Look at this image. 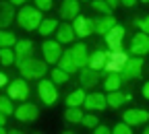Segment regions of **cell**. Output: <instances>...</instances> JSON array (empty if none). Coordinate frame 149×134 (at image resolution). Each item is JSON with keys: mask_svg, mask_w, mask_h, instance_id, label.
<instances>
[{"mask_svg": "<svg viewBox=\"0 0 149 134\" xmlns=\"http://www.w3.org/2000/svg\"><path fill=\"white\" fill-rule=\"evenodd\" d=\"M19 66V72H21V76L25 81H42L44 79V74H46V60H35V58H25L21 62H17Z\"/></svg>", "mask_w": 149, "mask_h": 134, "instance_id": "1", "label": "cell"}, {"mask_svg": "<svg viewBox=\"0 0 149 134\" xmlns=\"http://www.w3.org/2000/svg\"><path fill=\"white\" fill-rule=\"evenodd\" d=\"M17 21H19V25H21L25 31H35V29H40V25H42V21H44V17H42V10H40V8L25 4V6L19 8Z\"/></svg>", "mask_w": 149, "mask_h": 134, "instance_id": "2", "label": "cell"}, {"mask_svg": "<svg viewBox=\"0 0 149 134\" xmlns=\"http://www.w3.org/2000/svg\"><path fill=\"white\" fill-rule=\"evenodd\" d=\"M128 54L122 50V52H108V62L104 66V72L106 74H120L128 62Z\"/></svg>", "mask_w": 149, "mask_h": 134, "instance_id": "3", "label": "cell"}, {"mask_svg": "<svg viewBox=\"0 0 149 134\" xmlns=\"http://www.w3.org/2000/svg\"><path fill=\"white\" fill-rule=\"evenodd\" d=\"M37 93H40V99H42L48 107H52L56 101H58V91H56V83H52V81L42 79V81H40V85H37Z\"/></svg>", "mask_w": 149, "mask_h": 134, "instance_id": "4", "label": "cell"}, {"mask_svg": "<svg viewBox=\"0 0 149 134\" xmlns=\"http://www.w3.org/2000/svg\"><path fill=\"white\" fill-rule=\"evenodd\" d=\"M15 118L19 122H23V124H31V122H35L37 118H40V109H37L33 103L25 101V103H21L15 109Z\"/></svg>", "mask_w": 149, "mask_h": 134, "instance_id": "5", "label": "cell"}, {"mask_svg": "<svg viewBox=\"0 0 149 134\" xmlns=\"http://www.w3.org/2000/svg\"><path fill=\"white\" fill-rule=\"evenodd\" d=\"M143 74V58L135 56V58H130L124 66V70L120 72V79L126 83V81H133V79H141Z\"/></svg>", "mask_w": 149, "mask_h": 134, "instance_id": "6", "label": "cell"}, {"mask_svg": "<svg viewBox=\"0 0 149 134\" xmlns=\"http://www.w3.org/2000/svg\"><path fill=\"white\" fill-rule=\"evenodd\" d=\"M124 35H126V29L122 25H116L112 27L108 33H106V44L112 52H122V41H124Z\"/></svg>", "mask_w": 149, "mask_h": 134, "instance_id": "7", "label": "cell"}, {"mask_svg": "<svg viewBox=\"0 0 149 134\" xmlns=\"http://www.w3.org/2000/svg\"><path fill=\"white\" fill-rule=\"evenodd\" d=\"M8 97L15 101H27L29 97V85L25 79H15L13 83H8Z\"/></svg>", "mask_w": 149, "mask_h": 134, "instance_id": "8", "label": "cell"}, {"mask_svg": "<svg viewBox=\"0 0 149 134\" xmlns=\"http://www.w3.org/2000/svg\"><path fill=\"white\" fill-rule=\"evenodd\" d=\"M42 52H44V60H46V64H58L60 56L64 54L58 41H50V39H46V41L42 44Z\"/></svg>", "mask_w": 149, "mask_h": 134, "instance_id": "9", "label": "cell"}, {"mask_svg": "<svg viewBox=\"0 0 149 134\" xmlns=\"http://www.w3.org/2000/svg\"><path fill=\"white\" fill-rule=\"evenodd\" d=\"M122 122L128 124L130 128L133 126H141L149 122V111L147 109H126L122 113Z\"/></svg>", "mask_w": 149, "mask_h": 134, "instance_id": "10", "label": "cell"}, {"mask_svg": "<svg viewBox=\"0 0 149 134\" xmlns=\"http://www.w3.org/2000/svg\"><path fill=\"white\" fill-rule=\"evenodd\" d=\"M72 29H74V33H77V37L85 39L87 35L93 33V19H89V17H85V15H79V17L72 21Z\"/></svg>", "mask_w": 149, "mask_h": 134, "instance_id": "11", "label": "cell"}, {"mask_svg": "<svg viewBox=\"0 0 149 134\" xmlns=\"http://www.w3.org/2000/svg\"><path fill=\"white\" fill-rule=\"evenodd\" d=\"M130 52L139 58H143L145 54H149V35L139 31L135 37H133V44H130Z\"/></svg>", "mask_w": 149, "mask_h": 134, "instance_id": "12", "label": "cell"}, {"mask_svg": "<svg viewBox=\"0 0 149 134\" xmlns=\"http://www.w3.org/2000/svg\"><path fill=\"white\" fill-rule=\"evenodd\" d=\"M58 12H60V19H77L79 15H81V4H79V0H62V4H60V8H58Z\"/></svg>", "mask_w": 149, "mask_h": 134, "instance_id": "13", "label": "cell"}, {"mask_svg": "<svg viewBox=\"0 0 149 134\" xmlns=\"http://www.w3.org/2000/svg\"><path fill=\"white\" fill-rule=\"evenodd\" d=\"M74 39H77V33L72 29V23H68V21L60 23L58 29H56V41L58 44H72Z\"/></svg>", "mask_w": 149, "mask_h": 134, "instance_id": "14", "label": "cell"}, {"mask_svg": "<svg viewBox=\"0 0 149 134\" xmlns=\"http://www.w3.org/2000/svg\"><path fill=\"white\" fill-rule=\"evenodd\" d=\"M79 81H81V87L83 89H91L100 83V70H93V68H81L79 70Z\"/></svg>", "mask_w": 149, "mask_h": 134, "instance_id": "15", "label": "cell"}, {"mask_svg": "<svg viewBox=\"0 0 149 134\" xmlns=\"http://www.w3.org/2000/svg\"><path fill=\"white\" fill-rule=\"evenodd\" d=\"M83 105L89 111H100V109L108 107V101H106V95H102V93H89L83 101Z\"/></svg>", "mask_w": 149, "mask_h": 134, "instance_id": "16", "label": "cell"}, {"mask_svg": "<svg viewBox=\"0 0 149 134\" xmlns=\"http://www.w3.org/2000/svg\"><path fill=\"white\" fill-rule=\"evenodd\" d=\"M118 21L112 15L108 17H100V19H93V33H97V35H106L112 27H116Z\"/></svg>", "mask_w": 149, "mask_h": 134, "instance_id": "17", "label": "cell"}, {"mask_svg": "<svg viewBox=\"0 0 149 134\" xmlns=\"http://www.w3.org/2000/svg\"><path fill=\"white\" fill-rule=\"evenodd\" d=\"M15 19H17V12H15V6L10 2L0 4V29H6Z\"/></svg>", "mask_w": 149, "mask_h": 134, "instance_id": "18", "label": "cell"}, {"mask_svg": "<svg viewBox=\"0 0 149 134\" xmlns=\"http://www.w3.org/2000/svg\"><path fill=\"white\" fill-rule=\"evenodd\" d=\"M70 54H72L74 62H77L79 70H81V68H87L89 56H87V48H85V44H74V46L70 48Z\"/></svg>", "mask_w": 149, "mask_h": 134, "instance_id": "19", "label": "cell"}, {"mask_svg": "<svg viewBox=\"0 0 149 134\" xmlns=\"http://www.w3.org/2000/svg\"><path fill=\"white\" fill-rule=\"evenodd\" d=\"M31 50H33V44L29 39H19L15 44V56H17V62H21L25 58H33L31 56ZM15 62V64H17Z\"/></svg>", "mask_w": 149, "mask_h": 134, "instance_id": "20", "label": "cell"}, {"mask_svg": "<svg viewBox=\"0 0 149 134\" xmlns=\"http://www.w3.org/2000/svg\"><path fill=\"white\" fill-rule=\"evenodd\" d=\"M106 62H108V52H102V50H100V52H93V54L89 56L87 66L93 68V70H104Z\"/></svg>", "mask_w": 149, "mask_h": 134, "instance_id": "21", "label": "cell"}, {"mask_svg": "<svg viewBox=\"0 0 149 134\" xmlns=\"http://www.w3.org/2000/svg\"><path fill=\"white\" fill-rule=\"evenodd\" d=\"M106 101H108V107L118 109V107H122V105L128 101V95H124V93H120V91H112V93L106 95Z\"/></svg>", "mask_w": 149, "mask_h": 134, "instance_id": "22", "label": "cell"}, {"mask_svg": "<svg viewBox=\"0 0 149 134\" xmlns=\"http://www.w3.org/2000/svg\"><path fill=\"white\" fill-rule=\"evenodd\" d=\"M58 68H62V70L68 72V74H72V72H77V70H79V66H77V62H74V58H72V54H70V52H64V54L60 56Z\"/></svg>", "mask_w": 149, "mask_h": 134, "instance_id": "23", "label": "cell"}, {"mask_svg": "<svg viewBox=\"0 0 149 134\" xmlns=\"http://www.w3.org/2000/svg\"><path fill=\"white\" fill-rule=\"evenodd\" d=\"M122 85H124V81L120 79V74H106V79H104V89H106L108 93L120 91Z\"/></svg>", "mask_w": 149, "mask_h": 134, "instance_id": "24", "label": "cell"}, {"mask_svg": "<svg viewBox=\"0 0 149 134\" xmlns=\"http://www.w3.org/2000/svg\"><path fill=\"white\" fill-rule=\"evenodd\" d=\"M85 89H77V91H72L68 97H66V107H79V105H83V101H85Z\"/></svg>", "mask_w": 149, "mask_h": 134, "instance_id": "25", "label": "cell"}, {"mask_svg": "<svg viewBox=\"0 0 149 134\" xmlns=\"http://www.w3.org/2000/svg\"><path fill=\"white\" fill-rule=\"evenodd\" d=\"M83 118H85V113L81 111V107H66V111H64V120L70 124H81Z\"/></svg>", "mask_w": 149, "mask_h": 134, "instance_id": "26", "label": "cell"}, {"mask_svg": "<svg viewBox=\"0 0 149 134\" xmlns=\"http://www.w3.org/2000/svg\"><path fill=\"white\" fill-rule=\"evenodd\" d=\"M58 25H60V23L56 21V19H44L37 31H40V35H52V33H56Z\"/></svg>", "mask_w": 149, "mask_h": 134, "instance_id": "27", "label": "cell"}, {"mask_svg": "<svg viewBox=\"0 0 149 134\" xmlns=\"http://www.w3.org/2000/svg\"><path fill=\"white\" fill-rule=\"evenodd\" d=\"M0 62H2V66H10L17 62V56H15V50L10 48H0Z\"/></svg>", "mask_w": 149, "mask_h": 134, "instance_id": "28", "label": "cell"}, {"mask_svg": "<svg viewBox=\"0 0 149 134\" xmlns=\"http://www.w3.org/2000/svg\"><path fill=\"white\" fill-rule=\"evenodd\" d=\"M91 8L95 10V12H100V15H104V17H108V15H112V8L106 0H91Z\"/></svg>", "mask_w": 149, "mask_h": 134, "instance_id": "29", "label": "cell"}, {"mask_svg": "<svg viewBox=\"0 0 149 134\" xmlns=\"http://www.w3.org/2000/svg\"><path fill=\"white\" fill-rule=\"evenodd\" d=\"M17 41H19V39H17V37H15L10 31L0 29V48H13Z\"/></svg>", "mask_w": 149, "mask_h": 134, "instance_id": "30", "label": "cell"}, {"mask_svg": "<svg viewBox=\"0 0 149 134\" xmlns=\"http://www.w3.org/2000/svg\"><path fill=\"white\" fill-rule=\"evenodd\" d=\"M0 111H2L4 116H13V113H15V105H13V99L10 97L0 95Z\"/></svg>", "mask_w": 149, "mask_h": 134, "instance_id": "31", "label": "cell"}, {"mask_svg": "<svg viewBox=\"0 0 149 134\" xmlns=\"http://www.w3.org/2000/svg\"><path fill=\"white\" fill-rule=\"evenodd\" d=\"M68 72H64L62 68H52V83H56V85H60V83H66L68 81Z\"/></svg>", "mask_w": 149, "mask_h": 134, "instance_id": "32", "label": "cell"}, {"mask_svg": "<svg viewBox=\"0 0 149 134\" xmlns=\"http://www.w3.org/2000/svg\"><path fill=\"white\" fill-rule=\"evenodd\" d=\"M85 128H97L100 126V118L97 116H93V113H87V116L83 118V122H81Z\"/></svg>", "mask_w": 149, "mask_h": 134, "instance_id": "33", "label": "cell"}, {"mask_svg": "<svg viewBox=\"0 0 149 134\" xmlns=\"http://www.w3.org/2000/svg\"><path fill=\"white\" fill-rule=\"evenodd\" d=\"M135 25L139 27V31H143V33H147V35H149V17L135 19Z\"/></svg>", "mask_w": 149, "mask_h": 134, "instance_id": "34", "label": "cell"}, {"mask_svg": "<svg viewBox=\"0 0 149 134\" xmlns=\"http://www.w3.org/2000/svg\"><path fill=\"white\" fill-rule=\"evenodd\" d=\"M112 134H133V130H130V126H128V124L120 122V124H116V126H114Z\"/></svg>", "mask_w": 149, "mask_h": 134, "instance_id": "35", "label": "cell"}, {"mask_svg": "<svg viewBox=\"0 0 149 134\" xmlns=\"http://www.w3.org/2000/svg\"><path fill=\"white\" fill-rule=\"evenodd\" d=\"M35 8H40V10H50V8H52V0H35Z\"/></svg>", "mask_w": 149, "mask_h": 134, "instance_id": "36", "label": "cell"}, {"mask_svg": "<svg viewBox=\"0 0 149 134\" xmlns=\"http://www.w3.org/2000/svg\"><path fill=\"white\" fill-rule=\"evenodd\" d=\"M93 134H112V130H110L108 126H104V124H100L97 128H93Z\"/></svg>", "mask_w": 149, "mask_h": 134, "instance_id": "37", "label": "cell"}, {"mask_svg": "<svg viewBox=\"0 0 149 134\" xmlns=\"http://www.w3.org/2000/svg\"><path fill=\"white\" fill-rule=\"evenodd\" d=\"M2 87H8V79H6L4 72H0V89H2Z\"/></svg>", "mask_w": 149, "mask_h": 134, "instance_id": "38", "label": "cell"}, {"mask_svg": "<svg viewBox=\"0 0 149 134\" xmlns=\"http://www.w3.org/2000/svg\"><path fill=\"white\" fill-rule=\"evenodd\" d=\"M8 2H10L13 6H25V4L29 2V0H8Z\"/></svg>", "mask_w": 149, "mask_h": 134, "instance_id": "39", "label": "cell"}, {"mask_svg": "<svg viewBox=\"0 0 149 134\" xmlns=\"http://www.w3.org/2000/svg\"><path fill=\"white\" fill-rule=\"evenodd\" d=\"M118 2H120L122 6H126V8H130V6H135V2H137V0H118Z\"/></svg>", "mask_w": 149, "mask_h": 134, "instance_id": "40", "label": "cell"}, {"mask_svg": "<svg viewBox=\"0 0 149 134\" xmlns=\"http://www.w3.org/2000/svg\"><path fill=\"white\" fill-rule=\"evenodd\" d=\"M143 97H145V99H149V81L143 85Z\"/></svg>", "mask_w": 149, "mask_h": 134, "instance_id": "41", "label": "cell"}, {"mask_svg": "<svg viewBox=\"0 0 149 134\" xmlns=\"http://www.w3.org/2000/svg\"><path fill=\"white\" fill-rule=\"evenodd\" d=\"M106 2H108V4H110L112 8H116V6L120 4V2H118V0H106Z\"/></svg>", "mask_w": 149, "mask_h": 134, "instance_id": "42", "label": "cell"}, {"mask_svg": "<svg viewBox=\"0 0 149 134\" xmlns=\"http://www.w3.org/2000/svg\"><path fill=\"white\" fill-rule=\"evenodd\" d=\"M4 124H6V116H4L2 111H0V126H4Z\"/></svg>", "mask_w": 149, "mask_h": 134, "instance_id": "43", "label": "cell"}, {"mask_svg": "<svg viewBox=\"0 0 149 134\" xmlns=\"http://www.w3.org/2000/svg\"><path fill=\"white\" fill-rule=\"evenodd\" d=\"M8 134H23L21 130H8Z\"/></svg>", "mask_w": 149, "mask_h": 134, "instance_id": "44", "label": "cell"}, {"mask_svg": "<svg viewBox=\"0 0 149 134\" xmlns=\"http://www.w3.org/2000/svg\"><path fill=\"white\" fill-rule=\"evenodd\" d=\"M0 134H8V132L4 130V126H0Z\"/></svg>", "mask_w": 149, "mask_h": 134, "instance_id": "45", "label": "cell"}, {"mask_svg": "<svg viewBox=\"0 0 149 134\" xmlns=\"http://www.w3.org/2000/svg\"><path fill=\"white\" fill-rule=\"evenodd\" d=\"M143 134H149V126H147V128H145V132H143Z\"/></svg>", "mask_w": 149, "mask_h": 134, "instance_id": "46", "label": "cell"}, {"mask_svg": "<svg viewBox=\"0 0 149 134\" xmlns=\"http://www.w3.org/2000/svg\"><path fill=\"white\" fill-rule=\"evenodd\" d=\"M62 134H74V132H70V130H68V132H62Z\"/></svg>", "mask_w": 149, "mask_h": 134, "instance_id": "47", "label": "cell"}, {"mask_svg": "<svg viewBox=\"0 0 149 134\" xmlns=\"http://www.w3.org/2000/svg\"><path fill=\"white\" fill-rule=\"evenodd\" d=\"M143 2H149V0H143Z\"/></svg>", "mask_w": 149, "mask_h": 134, "instance_id": "48", "label": "cell"}, {"mask_svg": "<svg viewBox=\"0 0 149 134\" xmlns=\"http://www.w3.org/2000/svg\"><path fill=\"white\" fill-rule=\"evenodd\" d=\"M89 2H91V0H89Z\"/></svg>", "mask_w": 149, "mask_h": 134, "instance_id": "49", "label": "cell"}]
</instances>
